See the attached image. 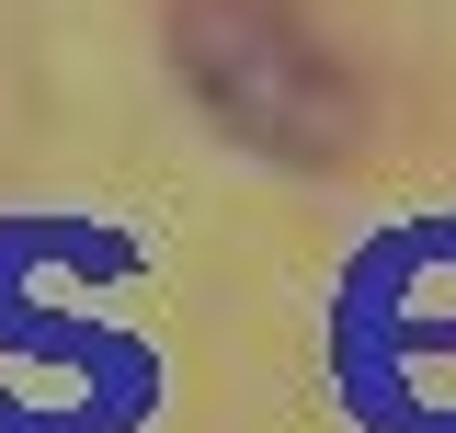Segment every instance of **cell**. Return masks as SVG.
Here are the masks:
<instances>
[{"label": "cell", "mask_w": 456, "mask_h": 433, "mask_svg": "<svg viewBox=\"0 0 456 433\" xmlns=\"http://www.w3.org/2000/svg\"><path fill=\"white\" fill-rule=\"evenodd\" d=\"M342 388L377 433H456V216L388 240L342 285Z\"/></svg>", "instance_id": "7a4b0ae2"}, {"label": "cell", "mask_w": 456, "mask_h": 433, "mask_svg": "<svg viewBox=\"0 0 456 433\" xmlns=\"http://www.w3.org/2000/svg\"><path fill=\"white\" fill-rule=\"evenodd\" d=\"M171 69L217 114V137L263 160L331 171L365 137V80L342 69L308 0H171Z\"/></svg>", "instance_id": "6da1fadb"}]
</instances>
